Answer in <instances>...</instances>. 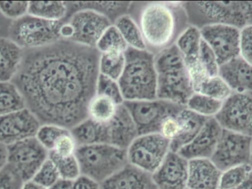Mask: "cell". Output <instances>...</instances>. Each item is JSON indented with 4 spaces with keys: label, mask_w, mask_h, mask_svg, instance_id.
I'll return each instance as SVG.
<instances>
[{
    "label": "cell",
    "mask_w": 252,
    "mask_h": 189,
    "mask_svg": "<svg viewBox=\"0 0 252 189\" xmlns=\"http://www.w3.org/2000/svg\"><path fill=\"white\" fill-rule=\"evenodd\" d=\"M114 25L118 28L129 47L136 50H147L139 27L130 15H124L118 18Z\"/></svg>",
    "instance_id": "cell-28"
},
{
    "label": "cell",
    "mask_w": 252,
    "mask_h": 189,
    "mask_svg": "<svg viewBox=\"0 0 252 189\" xmlns=\"http://www.w3.org/2000/svg\"><path fill=\"white\" fill-rule=\"evenodd\" d=\"M69 131V130L56 125H42L40 127L35 138L47 151L50 152L54 148L59 138Z\"/></svg>",
    "instance_id": "cell-38"
},
{
    "label": "cell",
    "mask_w": 252,
    "mask_h": 189,
    "mask_svg": "<svg viewBox=\"0 0 252 189\" xmlns=\"http://www.w3.org/2000/svg\"><path fill=\"white\" fill-rule=\"evenodd\" d=\"M7 147V163L17 172L25 182L32 181L34 175L48 159L49 152L35 137Z\"/></svg>",
    "instance_id": "cell-11"
},
{
    "label": "cell",
    "mask_w": 252,
    "mask_h": 189,
    "mask_svg": "<svg viewBox=\"0 0 252 189\" xmlns=\"http://www.w3.org/2000/svg\"><path fill=\"white\" fill-rule=\"evenodd\" d=\"M63 21L67 22L73 30L71 41L93 48H96L105 31L113 25L106 16L91 10L75 12Z\"/></svg>",
    "instance_id": "cell-13"
},
{
    "label": "cell",
    "mask_w": 252,
    "mask_h": 189,
    "mask_svg": "<svg viewBox=\"0 0 252 189\" xmlns=\"http://www.w3.org/2000/svg\"><path fill=\"white\" fill-rule=\"evenodd\" d=\"M157 99L186 106L194 93L185 59L175 44L155 54Z\"/></svg>",
    "instance_id": "cell-3"
},
{
    "label": "cell",
    "mask_w": 252,
    "mask_h": 189,
    "mask_svg": "<svg viewBox=\"0 0 252 189\" xmlns=\"http://www.w3.org/2000/svg\"><path fill=\"white\" fill-rule=\"evenodd\" d=\"M215 119L223 129L252 137V93L232 92Z\"/></svg>",
    "instance_id": "cell-12"
},
{
    "label": "cell",
    "mask_w": 252,
    "mask_h": 189,
    "mask_svg": "<svg viewBox=\"0 0 252 189\" xmlns=\"http://www.w3.org/2000/svg\"><path fill=\"white\" fill-rule=\"evenodd\" d=\"M7 147L0 143V171L7 164Z\"/></svg>",
    "instance_id": "cell-49"
},
{
    "label": "cell",
    "mask_w": 252,
    "mask_h": 189,
    "mask_svg": "<svg viewBox=\"0 0 252 189\" xmlns=\"http://www.w3.org/2000/svg\"><path fill=\"white\" fill-rule=\"evenodd\" d=\"M201 41V30L189 25L178 37L175 45L182 53L184 58H192L198 57Z\"/></svg>",
    "instance_id": "cell-30"
},
{
    "label": "cell",
    "mask_w": 252,
    "mask_h": 189,
    "mask_svg": "<svg viewBox=\"0 0 252 189\" xmlns=\"http://www.w3.org/2000/svg\"><path fill=\"white\" fill-rule=\"evenodd\" d=\"M223 101L194 92L186 104L187 108L204 117H215L220 111Z\"/></svg>",
    "instance_id": "cell-31"
},
{
    "label": "cell",
    "mask_w": 252,
    "mask_h": 189,
    "mask_svg": "<svg viewBox=\"0 0 252 189\" xmlns=\"http://www.w3.org/2000/svg\"><path fill=\"white\" fill-rule=\"evenodd\" d=\"M223 128L215 117L209 118L196 136L178 153L188 161L210 159L216 150Z\"/></svg>",
    "instance_id": "cell-17"
},
{
    "label": "cell",
    "mask_w": 252,
    "mask_h": 189,
    "mask_svg": "<svg viewBox=\"0 0 252 189\" xmlns=\"http://www.w3.org/2000/svg\"><path fill=\"white\" fill-rule=\"evenodd\" d=\"M125 65V53H102L99 60V74L118 81Z\"/></svg>",
    "instance_id": "cell-32"
},
{
    "label": "cell",
    "mask_w": 252,
    "mask_h": 189,
    "mask_svg": "<svg viewBox=\"0 0 252 189\" xmlns=\"http://www.w3.org/2000/svg\"><path fill=\"white\" fill-rule=\"evenodd\" d=\"M25 181L10 165L0 171V189H22Z\"/></svg>",
    "instance_id": "cell-42"
},
{
    "label": "cell",
    "mask_w": 252,
    "mask_h": 189,
    "mask_svg": "<svg viewBox=\"0 0 252 189\" xmlns=\"http://www.w3.org/2000/svg\"><path fill=\"white\" fill-rule=\"evenodd\" d=\"M73 181L60 178L54 185L48 189H72Z\"/></svg>",
    "instance_id": "cell-47"
},
{
    "label": "cell",
    "mask_w": 252,
    "mask_h": 189,
    "mask_svg": "<svg viewBox=\"0 0 252 189\" xmlns=\"http://www.w3.org/2000/svg\"><path fill=\"white\" fill-rule=\"evenodd\" d=\"M125 56V68L118 81L124 100L142 101L157 99L155 54L147 50L128 47Z\"/></svg>",
    "instance_id": "cell-4"
},
{
    "label": "cell",
    "mask_w": 252,
    "mask_h": 189,
    "mask_svg": "<svg viewBox=\"0 0 252 189\" xmlns=\"http://www.w3.org/2000/svg\"><path fill=\"white\" fill-rule=\"evenodd\" d=\"M47 189L38 185V184L34 183L33 181H30L25 183L23 189Z\"/></svg>",
    "instance_id": "cell-51"
},
{
    "label": "cell",
    "mask_w": 252,
    "mask_h": 189,
    "mask_svg": "<svg viewBox=\"0 0 252 189\" xmlns=\"http://www.w3.org/2000/svg\"><path fill=\"white\" fill-rule=\"evenodd\" d=\"M131 2L128 1H77V2H66L67 5V19L75 12L82 10H91L98 12L106 16L109 20L115 23V21L124 16L128 14L129 9Z\"/></svg>",
    "instance_id": "cell-25"
},
{
    "label": "cell",
    "mask_w": 252,
    "mask_h": 189,
    "mask_svg": "<svg viewBox=\"0 0 252 189\" xmlns=\"http://www.w3.org/2000/svg\"><path fill=\"white\" fill-rule=\"evenodd\" d=\"M195 93L208 96L216 100L224 101L232 94V90L219 76L207 77Z\"/></svg>",
    "instance_id": "cell-34"
},
{
    "label": "cell",
    "mask_w": 252,
    "mask_h": 189,
    "mask_svg": "<svg viewBox=\"0 0 252 189\" xmlns=\"http://www.w3.org/2000/svg\"><path fill=\"white\" fill-rule=\"evenodd\" d=\"M100 189H152L151 175L130 164L100 184Z\"/></svg>",
    "instance_id": "cell-21"
},
{
    "label": "cell",
    "mask_w": 252,
    "mask_h": 189,
    "mask_svg": "<svg viewBox=\"0 0 252 189\" xmlns=\"http://www.w3.org/2000/svg\"><path fill=\"white\" fill-rule=\"evenodd\" d=\"M124 105L136 125L138 135L159 134L160 127L166 118L178 116L186 108L159 99L125 101Z\"/></svg>",
    "instance_id": "cell-8"
},
{
    "label": "cell",
    "mask_w": 252,
    "mask_h": 189,
    "mask_svg": "<svg viewBox=\"0 0 252 189\" xmlns=\"http://www.w3.org/2000/svg\"></svg>",
    "instance_id": "cell-52"
},
{
    "label": "cell",
    "mask_w": 252,
    "mask_h": 189,
    "mask_svg": "<svg viewBox=\"0 0 252 189\" xmlns=\"http://www.w3.org/2000/svg\"><path fill=\"white\" fill-rule=\"evenodd\" d=\"M23 96L15 84L0 82V116L26 108Z\"/></svg>",
    "instance_id": "cell-26"
},
{
    "label": "cell",
    "mask_w": 252,
    "mask_h": 189,
    "mask_svg": "<svg viewBox=\"0 0 252 189\" xmlns=\"http://www.w3.org/2000/svg\"><path fill=\"white\" fill-rule=\"evenodd\" d=\"M240 56L252 65V26H247L241 29Z\"/></svg>",
    "instance_id": "cell-44"
},
{
    "label": "cell",
    "mask_w": 252,
    "mask_h": 189,
    "mask_svg": "<svg viewBox=\"0 0 252 189\" xmlns=\"http://www.w3.org/2000/svg\"><path fill=\"white\" fill-rule=\"evenodd\" d=\"M200 30L202 39L211 47L220 66L240 55L241 29L230 25H216Z\"/></svg>",
    "instance_id": "cell-14"
},
{
    "label": "cell",
    "mask_w": 252,
    "mask_h": 189,
    "mask_svg": "<svg viewBox=\"0 0 252 189\" xmlns=\"http://www.w3.org/2000/svg\"><path fill=\"white\" fill-rule=\"evenodd\" d=\"M247 26H252V1H243Z\"/></svg>",
    "instance_id": "cell-48"
},
{
    "label": "cell",
    "mask_w": 252,
    "mask_h": 189,
    "mask_svg": "<svg viewBox=\"0 0 252 189\" xmlns=\"http://www.w3.org/2000/svg\"><path fill=\"white\" fill-rule=\"evenodd\" d=\"M170 152V141L160 134L139 135L127 150L129 164L152 175Z\"/></svg>",
    "instance_id": "cell-9"
},
{
    "label": "cell",
    "mask_w": 252,
    "mask_h": 189,
    "mask_svg": "<svg viewBox=\"0 0 252 189\" xmlns=\"http://www.w3.org/2000/svg\"><path fill=\"white\" fill-rule=\"evenodd\" d=\"M109 144L127 150L137 138V130L131 116L124 104L118 106L115 117L107 124Z\"/></svg>",
    "instance_id": "cell-20"
},
{
    "label": "cell",
    "mask_w": 252,
    "mask_h": 189,
    "mask_svg": "<svg viewBox=\"0 0 252 189\" xmlns=\"http://www.w3.org/2000/svg\"><path fill=\"white\" fill-rule=\"evenodd\" d=\"M152 189H156L155 187H154V188H153Z\"/></svg>",
    "instance_id": "cell-53"
},
{
    "label": "cell",
    "mask_w": 252,
    "mask_h": 189,
    "mask_svg": "<svg viewBox=\"0 0 252 189\" xmlns=\"http://www.w3.org/2000/svg\"><path fill=\"white\" fill-rule=\"evenodd\" d=\"M61 177L54 163L47 159L32 178V181L41 187L48 189L54 185Z\"/></svg>",
    "instance_id": "cell-39"
},
{
    "label": "cell",
    "mask_w": 252,
    "mask_h": 189,
    "mask_svg": "<svg viewBox=\"0 0 252 189\" xmlns=\"http://www.w3.org/2000/svg\"><path fill=\"white\" fill-rule=\"evenodd\" d=\"M198 59L203 69L209 77L219 76L220 65L217 57L211 47L203 39L200 46Z\"/></svg>",
    "instance_id": "cell-40"
},
{
    "label": "cell",
    "mask_w": 252,
    "mask_h": 189,
    "mask_svg": "<svg viewBox=\"0 0 252 189\" xmlns=\"http://www.w3.org/2000/svg\"><path fill=\"white\" fill-rule=\"evenodd\" d=\"M63 21H49L27 14L9 25V38L23 50L40 48L62 40Z\"/></svg>",
    "instance_id": "cell-7"
},
{
    "label": "cell",
    "mask_w": 252,
    "mask_h": 189,
    "mask_svg": "<svg viewBox=\"0 0 252 189\" xmlns=\"http://www.w3.org/2000/svg\"><path fill=\"white\" fill-rule=\"evenodd\" d=\"M75 156L81 175L99 184L128 164L127 150L109 144L78 147Z\"/></svg>",
    "instance_id": "cell-5"
},
{
    "label": "cell",
    "mask_w": 252,
    "mask_h": 189,
    "mask_svg": "<svg viewBox=\"0 0 252 189\" xmlns=\"http://www.w3.org/2000/svg\"><path fill=\"white\" fill-rule=\"evenodd\" d=\"M179 122L177 116L166 118L160 127L159 134L171 142L179 135Z\"/></svg>",
    "instance_id": "cell-45"
},
{
    "label": "cell",
    "mask_w": 252,
    "mask_h": 189,
    "mask_svg": "<svg viewBox=\"0 0 252 189\" xmlns=\"http://www.w3.org/2000/svg\"><path fill=\"white\" fill-rule=\"evenodd\" d=\"M252 172L250 164L241 165L222 172L219 189H236Z\"/></svg>",
    "instance_id": "cell-36"
},
{
    "label": "cell",
    "mask_w": 252,
    "mask_h": 189,
    "mask_svg": "<svg viewBox=\"0 0 252 189\" xmlns=\"http://www.w3.org/2000/svg\"><path fill=\"white\" fill-rule=\"evenodd\" d=\"M28 1H0V13L14 21L28 14Z\"/></svg>",
    "instance_id": "cell-41"
},
{
    "label": "cell",
    "mask_w": 252,
    "mask_h": 189,
    "mask_svg": "<svg viewBox=\"0 0 252 189\" xmlns=\"http://www.w3.org/2000/svg\"><path fill=\"white\" fill-rule=\"evenodd\" d=\"M24 50L7 37H0V82L13 79L22 63Z\"/></svg>",
    "instance_id": "cell-23"
},
{
    "label": "cell",
    "mask_w": 252,
    "mask_h": 189,
    "mask_svg": "<svg viewBox=\"0 0 252 189\" xmlns=\"http://www.w3.org/2000/svg\"></svg>",
    "instance_id": "cell-55"
},
{
    "label": "cell",
    "mask_w": 252,
    "mask_h": 189,
    "mask_svg": "<svg viewBox=\"0 0 252 189\" xmlns=\"http://www.w3.org/2000/svg\"><path fill=\"white\" fill-rule=\"evenodd\" d=\"M77 148L78 145L69 131L59 138L55 144L54 148L50 152H53L61 157H69L75 156Z\"/></svg>",
    "instance_id": "cell-43"
},
{
    "label": "cell",
    "mask_w": 252,
    "mask_h": 189,
    "mask_svg": "<svg viewBox=\"0 0 252 189\" xmlns=\"http://www.w3.org/2000/svg\"><path fill=\"white\" fill-rule=\"evenodd\" d=\"M100 57L96 48L63 39L24 50L11 82L41 125L70 131L88 118L89 104L96 95Z\"/></svg>",
    "instance_id": "cell-1"
},
{
    "label": "cell",
    "mask_w": 252,
    "mask_h": 189,
    "mask_svg": "<svg viewBox=\"0 0 252 189\" xmlns=\"http://www.w3.org/2000/svg\"><path fill=\"white\" fill-rule=\"evenodd\" d=\"M252 137L222 130L210 160L222 172L241 165H252Z\"/></svg>",
    "instance_id": "cell-10"
},
{
    "label": "cell",
    "mask_w": 252,
    "mask_h": 189,
    "mask_svg": "<svg viewBox=\"0 0 252 189\" xmlns=\"http://www.w3.org/2000/svg\"><path fill=\"white\" fill-rule=\"evenodd\" d=\"M182 5L188 25L199 29L216 25L240 29L247 26L243 1H188Z\"/></svg>",
    "instance_id": "cell-6"
},
{
    "label": "cell",
    "mask_w": 252,
    "mask_h": 189,
    "mask_svg": "<svg viewBox=\"0 0 252 189\" xmlns=\"http://www.w3.org/2000/svg\"><path fill=\"white\" fill-rule=\"evenodd\" d=\"M189 161L170 151L159 167L151 175L157 189H187Z\"/></svg>",
    "instance_id": "cell-16"
},
{
    "label": "cell",
    "mask_w": 252,
    "mask_h": 189,
    "mask_svg": "<svg viewBox=\"0 0 252 189\" xmlns=\"http://www.w3.org/2000/svg\"><path fill=\"white\" fill-rule=\"evenodd\" d=\"M96 94L110 99L118 106H121L125 102L118 81L100 74L97 78Z\"/></svg>",
    "instance_id": "cell-37"
},
{
    "label": "cell",
    "mask_w": 252,
    "mask_h": 189,
    "mask_svg": "<svg viewBox=\"0 0 252 189\" xmlns=\"http://www.w3.org/2000/svg\"><path fill=\"white\" fill-rule=\"evenodd\" d=\"M179 122L178 136L170 142V151L178 153L188 145L201 131L209 118L204 117L185 108L177 116Z\"/></svg>",
    "instance_id": "cell-22"
},
{
    "label": "cell",
    "mask_w": 252,
    "mask_h": 189,
    "mask_svg": "<svg viewBox=\"0 0 252 189\" xmlns=\"http://www.w3.org/2000/svg\"><path fill=\"white\" fill-rule=\"evenodd\" d=\"M28 14L49 21H63L67 16L64 1H31Z\"/></svg>",
    "instance_id": "cell-27"
},
{
    "label": "cell",
    "mask_w": 252,
    "mask_h": 189,
    "mask_svg": "<svg viewBox=\"0 0 252 189\" xmlns=\"http://www.w3.org/2000/svg\"><path fill=\"white\" fill-rule=\"evenodd\" d=\"M219 76L232 92L252 93V65L241 56L220 65Z\"/></svg>",
    "instance_id": "cell-18"
},
{
    "label": "cell",
    "mask_w": 252,
    "mask_h": 189,
    "mask_svg": "<svg viewBox=\"0 0 252 189\" xmlns=\"http://www.w3.org/2000/svg\"><path fill=\"white\" fill-rule=\"evenodd\" d=\"M236 189H252V172Z\"/></svg>",
    "instance_id": "cell-50"
},
{
    "label": "cell",
    "mask_w": 252,
    "mask_h": 189,
    "mask_svg": "<svg viewBox=\"0 0 252 189\" xmlns=\"http://www.w3.org/2000/svg\"><path fill=\"white\" fill-rule=\"evenodd\" d=\"M221 175L210 159L189 161L187 189H219Z\"/></svg>",
    "instance_id": "cell-19"
},
{
    "label": "cell",
    "mask_w": 252,
    "mask_h": 189,
    "mask_svg": "<svg viewBox=\"0 0 252 189\" xmlns=\"http://www.w3.org/2000/svg\"><path fill=\"white\" fill-rule=\"evenodd\" d=\"M41 126L36 116L27 108L0 116V143L9 146L34 138Z\"/></svg>",
    "instance_id": "cell-15"
},
{
    "label": "cell",
    "mask_w": 252,
    "mask_h": 189,
    "mask_svg": "<svg viewBox=\"0 0 252 189\" xmlns=\"http://www.w3.org/2000/svg\"><path fill=\"white\" fill-rule=\"evenodd\" d=\"M118 105L107 97L96 94L88 106V118L94 122L108 124L116 114Z\"/></svg>",
    "instance_id": "cell-29"
},
{
    "label": "cell",
    "mask_w": 252,
    "mask_h": 189,
    "mask_svg": "<svg viewBox=\"0 0 252 189\" xmlns=\"http://www.w3.org/2000/svg\"><path fill=\"white\" fill-rule=\"evenodd\" d=\"M128 14L139 27L147 50L154 54L175 44L189 26L182 2H131Z\"/></svg>",
    "instance_id": "cell-2"
},
{
    "label": "cell",
    "mask_w": 252,
    "mask_h": 189,
    "mask_svg": "<svg viewBox=\"0 0 252 189\" xmlns=\"http://www.w3.org/2000/svg\"><path fill=\"white\" fill-rule=\"evenodd\" d=\"M70 133L78 147L109 144L107 124L98 123L90 118L74 127Z\"/></svg>",
    "instance_id": "cell-24"
},
{
    "label": "cell",
    "mask_w": 252,
    "mask_h": 189,
    "mask_svg": "<svg viewBox=\"0 0 252 189\" xmlns=\"http://www.w3.org/2000/svg\"><path fill=\"white\" fill-rule=\"evenodd\" d=\"M72 189H100V187L98 183L84 175H81L73 181Z\"/></svg>",
    "instance_id": "cell-46"
},
{
    "label": "cell",
    "mask_w": 252,
    "mask_h": 189,
    "mask_svg": "<svg viewBox=\"0 0 252 189\" xmlns=\"http://www.w3.org/2000/svg\"><path fill=\"white\" fill-rule=\"evenodd\" d=\"M0 14H1V13H0Z\"/></svg>",
    "instance_id": "cell-54"
},
{
    "label": "cell",
    "mask_w": 252,
    "mask_h": 189,
    "mask_svg": "<svg viewBox=\"0 0 252 189\" xmlns=\"http://www.w3.org/2000/svg\"><path fill=\"white\" fill-rule=\"evenodd\" d=\"M48 159L54 163L59 171L61 178L75 181L81 176L79 163L75 156L69 157H61L53 152H49Z\"/></svg>",
    "instance_id": "cell-35"
},
{
    "label": "cell",
    "mask_w": 252,
    "mask_h": 189,
    "mask_svg": "<svg viewBox=\"0 0 252 189\" xmlns=\"http://www.w3.org/2000/svg\"><path fill=\"white\" fill-rule=\"evenodd\" d=\"M128 45L121 35L118 28L112 25L109 27L96 45V49L102 53H125L128 49Z\"/></svg>",
    "instance_id": "cell-33"
}]
</instances>
